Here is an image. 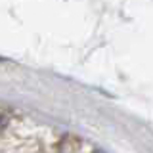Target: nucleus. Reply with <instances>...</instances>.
<instances>
[{
    "instance_id": "obj_1",
    "label": "nucleus",
    "mask_w": 153,
    "mask_h": 153,
    "mask_svg": "<svg viewBox=\"0 0 153 153\" xmlns=\"http://www.w3.org/2000/svg\"><path fill=\"white\" fill-rule=\"evenodd\" d=\"M4 124H6V119H4V117H0V128H4Z\"/></svg>"
},
{
    "instance_id": "obj_2",
    "label": "nucleus",
    "mask_w": 153,
    "mask_h": 153,
    "mask_svg": "<svg viewBox=\"0 0 153 153\" xmlns=\"http://www.w3.org/2000/svg\"><path fill=\"white\" fill-rule=\"evenodd\" d=\"M96 153H103V151H96Z\"/></svg>"
}]
</instances>
